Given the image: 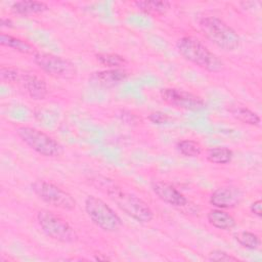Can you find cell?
Wrapping results in <instances>:
<instances>
[{
    "label": "cell",
    "instance_id": "cell-3",
    "mask_svg": "<svg viewBox=\"0 0 262 262\" xmlns=\"http://www.w3.org/2000/svg\"><path fill=\"white\" fill-rule=\"evenodd\" d=\"M106 193L111 201L125 214L139 223H149L154 219V212L141 198L128 192L116 184L107 186Z\"/></svg>",
    "mask_w": 262,
    "mask_h": 262
},
{
    "label": "cell",
    "instance_id": "cell-14",
    "mask_svg": "<svg viewBox=\"0 0 262 262\" xmlns=\"http://www.w3.org/2000/svg\"><path fill=\"white\" fill-rule=\"evenodd\" d=\"M208 222L215 228L220 230H230L232 229L236 222L232 215L223 211L222 209L210 210L207 214Z\"/></svg>",
    "mask_w": 262,
    "mask_h": 262
},
{
    "label": "cell",
    "instance_id": "cell-21",
    "mask_svg": "<svg viewBox=\"0 0 262 262\" xmlns=\"http://www.w3.org/2000/svg\"><path fill=\"white\" fill-rule=\"evenodd\" d=\"M233 237L242 247L249 250H257L261 245L260 237L256 233L248 230L235 232Z\"/></svg>",
    "mask_w": 262,
    "mask_h": 262
},
{
    "label": "cell",
    "instance_id": "cell-6",
    "mask_svg": "<svg viewBox=\"0 0 262 262\" xmlns=\"http://www.w3.org/2000/svg\"><path fill=\"white\" fill-rule=\"evenodd\" d=\"M16 134L31 149L46 158L57 157L61 152L60 144L45 132L30 126H18Z\"/></svg>",
    "mask_w": 262,
    "mask_h": 262
},
{
    "label": "cell",
    "instance_id": "cell-15",
    "mask_svg": "<svg viewBox=\"0 0 262 262\" xmlns=\"http://www.w3.org/2000/svg\"><path fill=\"white\" fill-rule=\"evenodd\" d=\"M49 9V6L42 1L24 0L14 2L11 6V11L15 14L28 16L33 14H40Z\"/></svg>",
    "mask_w": 262,
    "mask_h": 262
},
{
    "label": "cell",
    "instance_id": "cell-23",
    "mask_svg": "<svg viewBox=\"0 0 262 262\" xmlns=\"http://www.w3.org/2000/svg\"><path fill=\"white\" fill-rule=\"evenodd\" d=\"M20 76H21V74L14 68L4 67V66H2L0 68V77L3 82L10 83V84L19 82Z\"/></svg>",
    "mask_w": 262,
    "mask_h": 262
},
{
    "label": "cell",
    "instance_id": "cell-1",
    "mask_svg": "<svg viewBox=\"0 0 262 262\" xmlns=\"http://www.w3.org/2000/svg\"><path fill=\"white\" fill-rule=\"evenodd\" d=\"M176 48L183 58L207 72L217 73L224 67L223 61L194 37L179 38L176 42Z\"/></svg>",
    "mask_w": 262,
    "mask_h": 262
},
{
    "label": "cell",
    "instance_id": "cell-5",
    "mask_svg": "<svg viewBox=\"0 0 262 262\" xmlns=\"http://www.w3.org/2000/svg\"><path fill=\"white\" fill-rule=\"evenodd\" d=\"M84 208L89 219L103 231L114 232L122 226L120 216L104 201L95 195H88L85 199Z\"/></svg>",
    "mask_w": 262,
    "mask_h": 262
},
{
    "label": "cell",
    "instance_id": "cell-24",
    "mask_svg": "<svg viewBox=\"0 0 262 262\" xmlns=\"http://www.w3.org/2000/svg\"><path fill=\"white\" fill-rule=\"evenodd\" d=\"M209 261H224V262H236L238 261L237 257H234L231 254H228L227 252L223 250H213L208 255Z\"/></svg>",
    "mask_w": 262,
    "mask_h": 262
},
{
    "label": "cell",
    "instance_id": "cell-13",
    "mask_svg": "<svg viewBox=\"0 0 262 262\" xmlns=\"http://www.w3.org/2000/svg\"><path fill=\"white\" fill-rule=\"evenodd\" d=\"M19 83L32 99L42 100L47 96V84L43 78L39 77L36 74H21Z\"/></svg>",
    "mask_w": 262,
    "mask_h": 262
},
{
    "label": "cell",
    "instance_id": "cell-16",
    "mask_svg": "<svg viewBox=\"0 0 262 262\" xmlns=\"http://www.w3.org/2000/svg\"><path fill=\"white\" fill-rule=\"evenodd\" d=\"M0 44L2 46L11 48L12 50H15L17 52L24 53V54H31L34 55L38 50L29 42L11 35L7 34H1L0 35Z\"/></svg>",
    "mask_w": 262,
    "mask_h": 262
},
{
    "label": "cell",
    "instance_id": "cell-26",
    "mask_svg": "<svg viewBox=\"0 0 262 262\" xmlns=\"http://www.w3.org/2000/svg\"><path fill=\"white\" fill-rule=\"evenodd\" d=\"M250 211H251V213H253L258 218H261V216H262V202H261V200H257L254 203H252L251 206H250Z\"/></svg>",
    "mask_w": 262,
    "mask_h": 262
},
{
    "label": "cell",
    "instance_id": "cell-18",
    "mask_svg": "<svg viewBox=\"0 0 262 262\" xmlns=\"http://www.w3.org/2000/svg\"><path fill=\"white\" fill-rule=\"evenodd\" d=\"M233 152L230 148L225 146H216L208 148L206 151V159L216 165H226L231 162Z\"/></svg>",
    "mask_w": 262,
    "mask_h": 262
},
{
    "label": "cell",
    "instance_id": "cell-12",
    "mask_svg": "<svg viewBox=\"0 0 262 262\" xmlns=\"http://www.w3.org/2000/svg\"><path fill=\"white\" fill-rule=\"evenodd\" d=\"M151 189L154 193L164 203L175 207L182 208L185 207L188 203L187 199L171 183L157 180L151 183Z\"/></svg>",
    "mask_w": 262,
    "mask_h": 262
},
{
    "label": "cell",
    "instance_id": "cell-9",
    "mask_svg": "<svg viewBox=\"0 0 262 262\" xmlns=\"http://www.w3.org/2000/svg\"><path fill=\"white\" fill-rule=\"evenodd\" d=\"M160 95L163 101L178 108L198 112L207 107L205 100L201 96L182 89L164 88L160 91Z\"/></svg>",
    "mask_w": 262,
    "mask_h": 262
},
{
    "label": "cell",
    "instance_id": "cell-17",
    "mask_svg": "<svg viewBox=\"0 0 262 262\" xmlns=\"http://www.w3.org/2000/svg\"><path fill=\"white\" fill-rule=\"evenodd\" d=\"M133 4L138 8L140 11L149 14V15H163L165 14L170 8L171 3L169 1H135Z\"/></svg>",
    "mask_w": 262,
    "mask_h": 262
},
{
    "label": "cell",
    "instance_id": "cell-25",
    "mask_svg": "<svg viewBox=\"0 0 262 262\" xmlns=\"http://www.w3.org/2000/svg\"><path fill=\"white\" fill-rule=\"evenodd\" d=\"M147 119L156 125H164V124H168L171 121V117L163 112L157 111V112H152L148 115Z\"/></svg>",
    "mask_w": 262,
    "mask_h": 262
},
{
    "label": "cell",
    "instance_id": "cell-20",
    "mask_svg": "<svg viewBox=\"0 0 262 262\" xmlns=\"http://www.w3.org/2000/svg\"><path fill=\"white\" fill-rule=\"evenodd\" d=\"M95 58L107 69H122L127 63L126 58L118 53L100 52L95 55Z\"/></svg>",
    "mask_w": 262,
    "mask_h": 262
},
{
    "label": "cell",
    "instance_id": "cell-27",
    "mask_svg": "<svg viewBox=\"0 0 262 262\" xmlns=\"http://www.w3.org/2000/svg\"><path fill=\"white\" fill-rule=\"evenodd\" d=\"M1 27L3 28H13V23L10 18H7V17H1Z\"/></svg>",
    "mask_w": 262,
    "mask_h": 262
},
{
    "label": "cell",
    "instance_id": "cell-2",
    "mask_svg": "<svg viewBox=\"0 0 262 262\" xmlns=\"http://www.w3.org/2000/svg\"><path fill=\"white\" fill-rule=\"evenodd\" d=\"M203 35L214 45L224 51H233L238 48L241 39L237 33L218 16H204L199 20Z\"/></svg>",
    "mask_w": 262,
    "mask_h": 262
},
{
    "label": "cell",
    "instance_id": "cell-8",
    "mask_svg": "<svg viewBox=\"0 0 262 262\" xmlns=\"http://www.w3.org/2000/svg\"><path fill=\"white\" fill-rule=\"evenodd\" d=\"M35 63L46 74L54 78L72 79L76 76L75 64L67 58L44 51H37L33 55Z\"/></svg>",
    "mask_w": 262,
    "mask_h": 262
},
{
    "label": "cell",
    "instance_id": "cell-10",
    "mask_svg": "<svg viewBox=\"0 0 262 262\" xmlns=\"http://www.w3.org/2000/svg\"><path fill=\"white\" fill-rule=\"evenodd\" d=\"M129 73L122 69H106L92 73L88 82L91 86L100 89H110L120 85L122 82L127 80Z\"/></svg>",
    "mask_w": 262,
    "mask_h": 262
},
{
    "label": "cell",
    "instance_id": "cell-11",
    "mask_svg": "<svg viewBox=\"0 0 262 262\" xmlns=\"http://www.w3.org/2000/svg\"><path fill=\"white\" fill-rule=\"evenodd\" d=\"M243 191L233 185L216 188L210 195V204L217 209H231L238 206L243 200Z\"/></svg>",
    "mask_w": 262,
    "mask_h": 262
},
{
    "label": "cell",
    "instance_id": "cell-19",
    "mask_svg": "<svg viewBox=\"0 0 262 262\" xmlns=\"http://www.w3.org/2000/svg\"><path fill=\"white\" fill-rule=\"evenodd\" d=\"M230 113L233 118H235L237 121L244 124L251 125V126L260 125L261 120L259 115L246 106H234L230 110Z\"/></svg>",
    "mask_w": 262,
    "mask_h": 262
},
{
    "label": "cell",
    "instance_id": "cell-22",
    "mask_svg": "<svg viewBox=\"0 0 262 262\" xmlns=\"http://www.w3.org/2000/svg\"><path fill=\"white\" fill-rule=\"evenodd\" d=\"M176 147H177V150L182 156L188 157V158H196L203 151L202 145L198 141L191 140V139H183L178 141L176 144Z\"/></svg>",
    "mask_w": 262,
    "mask_h": 262
},
{
    "label": "cell",
    "instance_id": "cell-7",
    "mask_svg": "<svg viewBox=\"0 0 262 262\" xmlns=\"http://www.w3.org/2000/svg\"><path fill=\"white\" fill-rule=\"evenodd\" d=\"M31 187L40 200L54 208L66 211H72L76 208V201L72 194L50 181L38 179L31 184Z\"/></svg>",
    "mask_w": 262,
    "mask_h": 262
},
{
    "label": "cell",
    "instance_id": "cell-4",
    "mask_svg": "<svg viewBox=\"0 0 262 262\" xmlns=\"http://www.w3.org/2000/svg\"><path fill=\"white\" fill-rule=\"evenodd\" d=\"M36 218L41 230L51 239L63 244H72L78 239L76 230L63 218L53 212L42 209L38 211Z\"/></svg>",
    "mask_w": 262,
    "mask_h": 262
}]
</instances>
